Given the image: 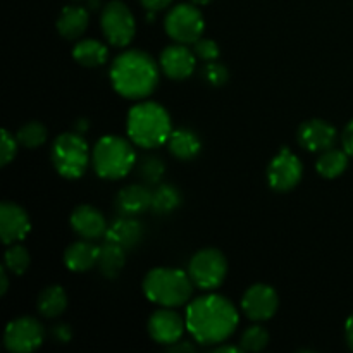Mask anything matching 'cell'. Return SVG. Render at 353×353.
I'll list each match as a JSON object with an SVG mask.
<instances>
[{"instance_id":"obj_1","label":"cell","mask_w":353,"mask_h":353,"mask_svg":"<svg viewBox=\"0 0 353 353\" xmlns=\"http://www.w3.org/2000/svg\"><path fill=\"white\" fill-rule=\"evenodd\" d=\"M186 330L193 340L205 347L221 345L238 326V310L228 299L207 295L193 300L186 310Z\"/></svg>"},{"instance_id":"obj_2","label":"cell","mask_w":353,"mask_h":353,"mask_svg":"<svg viewBox=\"0 0 353 353\" xmlns=\"http://www.w3.org/2000/svg\"><path fill=\"white\" fill-rule=\"evenodd\" d=\"M110 81L114 90L124 99H145L157 88L159 65L147 52H123L114 59L110 68Z\"/></svg>"},{"instance_id":"obj_3","label":"cell","mask_w":353,"mask_h":353,"mask_svg":"<svg viewBox=\"0 0 353 353\" xmlns=\"http://www.w3.org/2000/svg\"><path fill=\"white\" fill-rule=\"evenodd\" d=\"M128 134L138 147L157 148L168 143L172 133L169 112L155 102H143L128 112Z\"/></svg>"},{"instance_id":"obj_4","label":"cell","mask_w":353,"mask_h":353,"mask_svg":"<svg viewBox=\"0 0 353 353\" xmlns=\"http://www.w3.org/2000/svg\"><path fill=\"white\" fill-rule=\"evenodd\" d=\"M143 293L150 302L174 309L192 299L193 281L190 274L179 269L157 268L145 276Z\"/></svg>"},{"instance_id":"obj_5","label":"cell","mask_w":353,"mask_h":353,"mask_svg":"<svg viewBox=\"0 0 353 353\" xmlns=\"http://www.w3.org/2000/svg\"><path fill=\"white\" fill-rule=\"evenodd\" d=\"M93 169L103 179L124 178L137 162L133 145L121 137H103L97 141L92 152Z\"/></svg>"},{"instance_id":"obj_6","label":"cell","mask_w":353,"mask_h":353,"mask_svg":"<svg viewBox=\"0 0 353 353\" xmlns=\"http://www.w3.org/2000/svg\"><path fill=\"white\" fill-rule=\"evenodd\" d=\"M52 164L65 179H78L85 174L90 162L88 143L81 133H62L52 145Z\"/></svg>"},{"instance_id":"obj_7","label":"cell","mask_w":353,"mask_h":353,"mask_svg":"<svg viewBox=\"0 0 353 353\" xmlns=\"http://www.w3.org/2000/svg\"><path fill=\"white\" fill-rule=\"evenodd\" d=\"M164 28L176 43L188 45L202 38L205 21L193 3H179L168 12Z\"/></svg>"},{"instance_id":"obj_8","label":"cell","mask_w":353,"mask_h":353,"mask_svg":"<svg viewBox=\"0 0 353 353\" xmlns=\"http://www.w3.org/2000/svg\"><path fill=\"white\" fill-rule=\"evenodd\" d=\"M188 274L200 290H216L228 274L226 257L216 248H203L190 261Z\"/></svg>"},{"instance_id":"obj_9","label":"cell","mask_w":353,"mask_h":353,"mask_svg":"<svg viewBox=\"0 0 353 353\" xmlns=\"http://www.w3.org/2000/svg\"><path fill=\"white\" fill-rule=\"evenodd\" d=\"M100 24L107 40L114 47H126L137 33V21L130 7L121 0L107 3L100 16Z\"/></svg>"},{"instance_id":"obj_10","label":"cell","mask_w":353,"mask_h":353,"mask_svg":"<svg viewBox=\"0 0 353 353\" xmlns=\"http://www.w3.org/2000/svg\"><path fill=\"white\" fill-rule=\"evenodd\" d=\"M43 327L33 317H19L10 321L3 333V345L12 353L34 352L43 343Z\"/></svg>"},{"instance_id":"obj_11","label":"cell","mask_w":353,"mask_h":353,"mask_svg":"<svg viewBox=\"0 0 353 353\" xmlns=\"http://www.w3.org/2000/svg\"><path fill=\"white\" fill-rule=\"evenodd\" d=\"M303 168L300 159L288 148H283L271 161L268 169L269 186L276 192H290L300 183Z\"/></svg>"},{"instance_id":"obj_12","label":"cell","mask_w":353,"mask_h":353,"mask_svg":"<svg viewBox=\"0 0 353 353\" xmlns=\"http://www.w3.org/2000/svg\"><path fill=\"white\" fill-rule=\"evenodd\" d=\"M278 293L274 292V288H271L269 285H262V283L250 286L241 299V309H243L245 316L255 323L271 319L278 310Z\"/></svg>"},{"instance_id":"obj_13","label":"cell","mask_w":353,"mask_h":353,"mask_svg":"<svg viewBox=\"0 0 353 353\" xmlns=\"http://www.w3.org/2000/svg\"><path fill=\"white\" fill-rule=\"evenodd\" d=\"M185 330L186 319H183L178 312L171 310L169 307L157 310L148 319V333H150L152 340L165 345V347L178 343L183 338Z\"/></svg>"},{"instance_id":"obj_14","label":"cell","mask_w":353,"mask_h":353,"mask_svg":"<svg viewBox=\"0 0 353 353\" xmlns=\"http://www.w3.org/2000/svg\"><path fill=\"white\" fill-rule=\"evenodd\" d=\"M30 230L31 223L26 210L14 202H2L0 205V236H2L3 243L9 247V245L24 240Z\"/></svg>"},{"instance_id":"obj_15","label":"cell","mask_w":353,"mask_h":353,"mask_svg":"<svg viewBox=\"0 0 353 353\" xmlns=\"http://www.w3.org/2000/svg\"><path fill=\"white\" fill-rule=\"evenodd\" d=\"M195 52L186 48L183 43L164 48V52L161 54V62H159L162 72L176 81L190 78L195 71Z\"/></svg>"},{"instance_id":"obj_16","label":"cell","mask_w":353,"mask_h":353,"mask_svg":"<svg viewBox=\"0 0 353 353\" xmlns=\"http://www.w3.org/2000/svg\"><path fill=\"white\" fill-rule=\"evenodd\" d=\"M336 128L323 119H309L299 130V141L309 152H324L336 143Z\"/></svg>"},{"instance_id":"obj_17","label":"cell","mask_w":353,"mask_h":353,"mask_svg":"<svg viewBox=\"0 0 353 353\" xmlns=\"http://www.w3.org/2000/svg\"><path fill=\"white\" fill-rule=\"evenodd\" d=\"M71 228L85 240H95L107 233V221L95 207L79 205L71 214Z\"/></svg>"},{"instance_id":"obj_18","label":"cell","mask_w":353,"mask_h":353,"mask_svg":"<svg viewBox=\"0 0 353 353\" xmlns=\"http://www.w3.org/2000/svg\"><path fill=\"white\" fill-rule=\"evenodd\" d=\"M143 233V224L140 221L134 219L133 216H123L107 228L105 238L109 241L121 245L124 250H130V248H134L138 243H141Z\"/></svg>"},{"instance_id":"obj_19","label":"cell","mask_w":353,"mask_h":353,"mask_svg":"<svg viewBox=\"0 0 353 353\" xmlns=\"http://www.w3.org/2000/svg\"><path fill=\"white\" fill-rule=\"evenodd\" d=\"M152 193L147 186L130 185L117 193V209L123 216H138L152 209Z\"/></svg>"},{"instance_id":"obj_20","label":"cell","mask_w":353,"mask_h":353,"mask_svg":"<svg viewBox=\"0 0 353 353\" xmlns=\"http://www.w3.org/2000/svg\"><path fill=\"white\" fill-rule=\"evenodd\" d=\"M100 247L90 243L83 238L81 241L69 245L64 252V264L72 272H86L99 262Z\"/></svg>"},{"instance_id":"obj_21","label":"cell","mask_w":353,"mask_h":353,"mask_svg":"<svg viewBox=\"0 0 353 353\" xmlns=\"http://www.w3.org/2000/svg\"><path fill=\"white\" fill-rule=\"evenodd\" d=\"M90 23V14L85 7H64L57 19V30L65 40H76L86 31Z\"/></svg>"},{"instance_id":"obj_22","label":"cell","mask_w":353,"mask_h":353,"mask_svg":"<svg viewBox=\"0 0 353 353\" xmlns=\"http://www.w3.org/2000/svg\"><path fill=\"white\" fill-rule=\"evenodd\" d=\"M168 147L169 152L179 161H192L199 155L202 141L195 131L188 130V128H179V130H172L168 140Z\"/></svg>"},{"instance_id":"obj_23","label":"cell","mask_w":353,"mask_h":353,"mask_svg":"<svg viewBox=\"0 0 353 353\" xmlns=\"http://www.w3.org/2000/svg\"><path fill=\"white\" fill-rule=\"evenodd\" d=\"M124 252L126 250L121 245L109 240L100 247L99 262L97 264H99L100 272L105 278H116L123 271L124 264H126V255H124Z\"/></svg>"},{"instance_id":"obj_24","label":"cell","mask_w":353,"mask_h":353,"mask_svg":"<svg viewBox=\"0 0 353 353\" xmlns=\"http://www.w3.org/2000/svg\"><path fill=\"white\" fill-rule=\"evenodd\" d=\"M72 57L85 68H97V65L105 64L107 57H109V50H107L102 41L88 38V40H81L76 43L74 50H72Z\"/></svg>"},{"instance_id":"obj_25","label":"cell","mask_w":353,"mask_h":353,"mask_svg":"<svg viewBox=\"0 0 353 353\" xmlns=\"http://www.w3.org/2000/svg\"><path fill=\"white\" fill-rule=\"evenodd\" d=\"M37 307L38 312H40L41 316L48 317V319L61 316L65 310V307H68V295H65L64 288L57 285L47 286V288L38 295Z\"/></svg>"},{"instance_id":"obj_26","label":"cell","mask_w":353,"mask_h":353,"mask_svg":"<svg viewBox=\"0 0 353 353\" xmlns=\"http://www.w3.org/2000/svg\"><path fill=\"white\" fill-rule=\"evenodd\" d=\"M348 168V154L338 148H327V150L321 152V157L317 159L316 169L323 178L334 179L338 176L343 174Z\"/></svg>"},{"instance_id":"obj_27","label":"cell","mask_w":353,"mask_h":353,"mask_svg":"<svg viewBox=\"0 0 353 353\" xmlns=\"http://www.w3.org/2000/svg\"><path fill=\"white\" fill-rule=\"evenodd\" d=\"M181 205V193L174 185H161L152 193V209L157 214H171Z\"/></svg>"},{"instance_id":"obj_28","label":"cell","mask_w":353,"mask_h":353,"mask_svg":"<svg viewBox=\"0 0 353 353\" xmlns=\"http://www.w3.org/2000/svg\"><path fill=\"white\" fill-rule=\"evenodd\" d=\"M17 141L19 145L26 148H37L45 143L47 140V128L38 121H31V123L24 124L19 131H17Z\"/></svg>"},{"instance_id":"obj_29","label":"cell","mask_w":353,"mask_h":353,"mask_svg":"<svg viewBox=\"0 0 353 353\" xmlns=\"http://www.w3.org/2000/svg\"><path fill=\"white\" fill-rule=\"evenodd\" d=\"M6 268L12 274H24L30 268V252L23 245H9L6 252Z\"/></svg>"},{"instance_id":"obj_30","label":"cell","mask_w":353,"mask_h":353,"mask_svg":"<svg viewBox=\"0 0 353 353\" xmlns=\"http://www.w3.org/2000/svg\"><path fill=\"white\" fill-rule=\"evenodd\" d=\"M269 333L262 326H252L243 333L240 347L243 352H261L268 347Z\"/></svg>"},{"instance_id":"obj_31","label":"cell","mask_w":353,"mask_h":353,"mask_svg":"<svg viewBox=\"0 0 353 353\" xmlns=\"http://www.w3.org/2000/svg\"><path fill=\"white\" fill-rule=\"evenodd\" d=\"M164 171L165 164L162 162L161 157H157V155H148V157H145L140 164V174L141 178L145 179V183H148V185H157L162 179V176H164Z\"/></svg>"},{"instance_id":"obj_32","label":"cell","mask_w":353,"mask_h":353,"mask_svg":"<svg viewBox=\"0 0 353 353\" xmlns=\"http://www.w3.org/2000/svg\"><path fill=\"white\" fill-rule=\"evenodd\" d=\"M193 45H195V47H193V52H195L196 57H200L205 62L217 61V57H219L221 54L219 45L214 40H210V38H199Z\"/></svg>"},{"instance_id":"obj_33","label":"cell","mask_w":353,"mask_h":353,"mask_svg":"<svg viewBox=\"0 0 353 353\" xmlns=\"http://www.w3.org/2000/svg\"><path fill=\"white\" fill-rule=\"evenodd\" d=\"M203 78H205L210 85L223 86L224 83L228 81V78H230V72H228V69L224 68L223 64L212 61L209 62V64H205V68H203Z\"/></svg>"},{"instance_id":"obj_34","label":"cell","mask_w":353,"mask_h":353,"mask_svg":"<svg viewBox=\"0 0 353 353\" xmlns=\"http://www.w3.org/2000/svg\"><path fill=\"white\" fill-rule=\"evenodd\" d=\"M17 143L14 137L7 130H2V141H0V164L7 165L14 157H16Z\"/></svg>"},{"instance_id":"obj_35","label":"cell","mask_w":353,"mask_h":353,"mask_svg":"<svg viewBox=\"0 0 353 353\" xmlns=\"http://www.w3.org/2000/svg\"><path fill=\"white\" fill-rule=\"evenodd\" d=\"M52 334H54L55 340L61 341V343H68V341L71 340V336H72L71 327H69L68 324H57V326L52 330Z\"/></svg>"},{"instance_id":"obj_36","label":"cell","mask_w":353,"mask_h":353,"mask_svg":"<svg viewBox=\"0 0 353 353\" xmlns=\"http://www.w3.org/2000/svg\"><path fill=\"white\" fill-rule=\"evenodd\" d=\"M343 148L348 155L353 157V119L347 124L343 131Z\"/></svg>"},{"instance_id":"obj_37","label":"cell","mask_w":353,"mask_h":353,"mask_svg":"<svg viewBox=\"0 0 353 353\" xmlns=\"http://www.w3.org/2000/svg\"><path fill=\"white\" fill-rule=\"evenodd\" d=\"M140 2L147 10H150V12H157V10L165 9L172 0H140Z\"/></svg>"},{"instance_id":"obj_38","label":"cell","mask_w":353,"mask_h":353,"mask_svg":"<svg viewBox=\"0 0 353 353\" xmlns=\"http://www.w3.org/2000/svg\"><path fill=\"white\" fill-rule=\"evenodd\" d=\"M169 352H174V353H181V352H195V345L193 343H188V341H178V343L171 345V347H168Z\"/></svg>"},{"instance_id":"obj_39","label":"cell","mask_w":353,"mask_h":353,"mask_svg":"<svg viewBox=\"0 0 353 353\" xmlns=\"http://www.w3.org/2000/svg\"><path fill=\"white\" fill-rule=\"evenodd\" d=\"M345 336H347L348 347H350V350H353V312L347 319V324H345Z\"/></svg>"},{"instance_id":"obj_40","label":"cell","mask_w":353,"mask_h":353,"mask_svg":"<svg viewBox=\"0 0 353 353\" xmlns=\"http://www.w3.org/2000/svg\"><path fill=\"white\" fill-rule=\"evenodd\" d=\"M7 271H9L7 268L0 271V295H6L7 288H9V278H7Z\"/></svg>"},{"instance_id":"obj_41","label":"cell","mask_w":353,"mask_h":353,"mask_svg":"<svg viewBox=\"0 0 353 353\" xmlns=\"http://www.w3.org/2000/svg\"><path fill=\"white\" fill-rule=\"evenodd\" d=\"M226 352L238 353V352H243V350H241V347H234V345H223V343L216 348V353H226Z\"/></svg>"},{"instance_id":"obj_42","label":"cell","mask_w":353,"mask_h":353,"mask_svg":"<svg viewBox=\"0 0 353 353\" xmlns=\"http://www.w3.org/2000/svg\"><path fill=\"white\" fill-rule=\"evenodd\" d=\"M88 130V121L86 119H79L78 123V133H83V131Z\"/></svg>"},{"instance_id":"obj_43","label":"cell","mask_w":353,"mask_h":353,"mask_svg":"<svg viewBox=\"0 0 353 353\" xmlns=\"http://www.w3.org/2000/svg\"><path fill=\"white\" fill-rule=\"evenodd\" d=\"M193 2H195V3H202V6H203V3H209V2H212V0H193Z\"/></svg>"}]
</instances>
